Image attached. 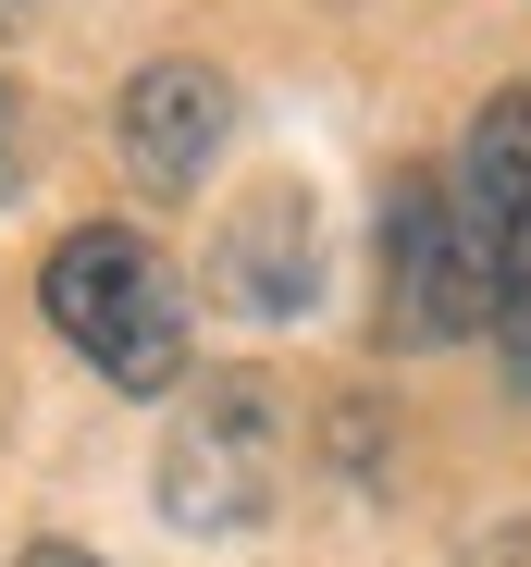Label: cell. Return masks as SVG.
Instances as JSON below:
<instances>
[{
	"mask_svg": "<svg viewBox=\"0 0 531 567\" xmlns=\"http://www.w3.org/2000/svg\"><path fill=\"white\" fill-rule=\"evenodd\" d=\"M38 309H50V333L100 370V383H124V395L186 383V284H173V259L149 235H124V223L62 235L50 271H38Z\"/></svg>",
	"mask_w": 531,
	"mask_h": 567,
	"instance_id": "obj_1",
	"label": "cell"
},
{
	"mask_svg": "<svg viewBox=\"0 0 531 567\" xmlns=\"http://www.w3.org/2000/svg\"><path fill=\"white\" fill-rule=\"evenodd\" d=\"M482 321H494V235L458 210L446 173H396V198H384V333L458 346Z\"/></svg>",
	"mask_w": 531,
	"mask_h": 567,
	"instance_id": "obj_2",
	"label": "cell"
},
{
	"mask_svg": "<svg viewBox=\"0 0 531 567\" xmlns=\"http://www.w3.org/2000/svg\"><path fill=\"white\" fill-rule=\"evenodd\" d=\"M273 494V395L247 370H211L186 395V420L161 432V518L186 530H247Z\"/></svg>",
	"mask_w": 531,
	"mask_h": 567,
	"instance_id": "obj_3",
	"label": "cell"
},
{
	"mask_svg": "<svg viewBox=\"0 0 531 567\" xmlns=\"http://www.w3.org/2000/svg\"><path fill=\"white\" fill-rule=\"evenodd\" d=\"M211 284H223V309L247 321H297L321 297V210H309V185H247V198L223 210V247H211Z\"/></svg>",
	"mask_w": 531,
	"mask_h": 567,
	"instance_id": "obj_4",
	"label": "cell"
},
{
	"mask_svg": "<svg viewBox=\"0 0 531 567\" xmlns=\"http://www.w3.org/2000/svg\"><path fill=\"white\" fill-rule=\"evenodd\" d=\"M235 136V86L211 62H136L124 74V173L161 185V198H186V185L223 161Z\"/></svg>",
	"mask_w": 531,
	"mask_h": 567,
	"instance_id": "obj_5",
	"label": "cell"
},
{
	"mask_svg": "<svg viewBox=\"0 0 531 567\" xmlns=\"http://www.w3.org/2000/svg\"><path fill=\"white\" fill-rule=\"evenodd\" d=\"M446 185H458V210L482 235L531 210V86H494V100H482V124H470V148H458Z\"/></svg>",
	"mask_w": 531,
	"mask_h": 567,
	"instance_id": "obj_6",
	"label": "cell"
},
{
	"mask_svg": "<svg viewBox=\"0 0 531 567\" xmlns=\"http://www.w3.org/2000/svg\"><path fill=\"white\" fill-rule=\"evenodd\" d=\"M494 346H507V383L531 395V210L494 223Z\"/></svg>",
	"mask_w": 531,
	"mask_h": 567,
	"instance_id": "obj_7",
	"label": "cell"
},
{
	"mask_svg": "<svg viewBox=\"0 0 531 567\" xmlns=\"http://www.w3.org/2000/svg\"><path fill=\"white\" fill-rule=\"evenodd\" d=\"M13 185H25V100L0 86V198H13Z\"/></svg>",
	"mask_w": 531,
	"mask_h": 567,
	"instance_id": "obj_8",
	"label": "cell"
},
{
	"mask_svg": "<svg viewBox=\"0 0 531 567\" xmlns=\"http://www.w3.org/2000/svg\"><path fill=\"white\" fill-rule=\"evenodd\" d=\"M25 567H100L86 543H25Z\"/></svg>",
	"mask_w": 531,
	"mask_h": 567,
	"instance_id": "obj_9",
	"label": "cell"
},
{
	"mask_svg": "<svg viewBox=\"0 0 531 567\" xmlns=\"http://www.w3.org/2000/svg\"><path fill=\"white\" fill-rule=\"evenodd\" d=\"M25 13H38V0H0V38H13V25H25Z\"/></svg>",
	"mask_w": 531,
	"mask_h": 567,
	"instance_id": "obj_10",
	"label": "cell"
}]
</instances>
